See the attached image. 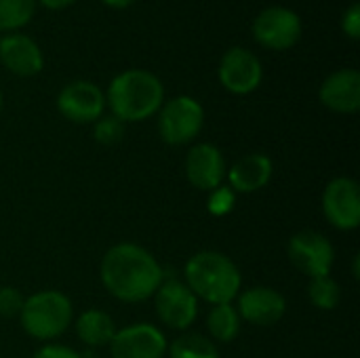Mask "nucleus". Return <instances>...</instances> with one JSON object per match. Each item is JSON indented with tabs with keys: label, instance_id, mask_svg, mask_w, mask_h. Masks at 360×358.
<instances>
[{
	"label": "nucleus",
	"instance_id": "obj_13",
	"mask_svg": "<svg viewBox=\"0 0 360 358\" xmlns=\"http://www.w3.org/2000/svg\"><path fill=\"white\" fill-rule=\"evenodd\" d=\"M226 160L217 146L196 143L190 148L186 156V177L194 188L211 192L226 181Z\"/></svg>",
	"mask_w": 360,
	"mask_h": 358
},
{
	"label": "nucleus",
	"instance_id": "obj_31",
	"mask_svg": "<svg viewBox=\"0 0 360 358\" xmlns=\"http://www.w3.org/2000/svg\"><path fill=\"white\" fill-rule=\"evenodd\" d=\"M0 110H2V93H0Z\"/></svg>",
	"mask_w": 360,
	"mask_h": 358
},
{
	"label": "nucleus",
	"instance_id": "obj_14",
	"mask_svg": "<svg viewBox=\"0 0 360 358\" xmlns=\"http://www.w3.org/2000/svg\"><path fill=\"white\" fill-rule=\"evenodd\" d=\"M236 300L240 319L257 327H272L281 323L287 312V300L272 287H251L238 293Z\"/></svg>",
	"mask_w": 360,
	"mask_h": 358
},
{
	"label": "nucleus",
	"instance_id": "obj_10",
	"mask_svg": "<svg viewBox=\"0 0 360 358\" xmlns=\"http://www.w3.org/2000/svg\"><path fill=\"white\" fill-rule=\"evenodd\" d=\"M167 348L165 333L150 323L124 327L110 342L112 358H165Z\"/></svg>",
	"mask_w": 360,
	"mask_h": 358
},
{
	"label": "nucleus",
	"instance_id": "obj_17",
	"mask_svg": "<svg viewBox=\"0 0 360 358\" xmlns=\"http://www.w3.org/2000/svg\"><path fill=\"white\" fill-rule=\"evenodd\" d=\"M0 61L6 70L17 76H34L42 70L44 57L40 46L25 34L2 36L0 40Z\"/></svg>",
	"mask_w": 360,
	"mask_h": 358
},
{
	"label": "nucleus",
	"instance_id": "obj_12",
	"mask_svg": "<svg viewBox=\"0 0 360 358\" xmlns=\"http://www.w3.org/2000/svg\"><path fill=\"white\" fill-rule=\"evenodd\" d=\"M264 70L255 53L243 46H232L219 61V82L236 95L253 93L262 82Z\"/></svg>",
	"mask_w": 360,
	"mask_h": 358
},
{
	"label": "nucleus",
	"instance_id": "obj_20",
	"mask_svg": "<svg viewBox=\"0 0 360 358\" xmlns=\"http://www.w3.org/2000/svg\"><path fill=\"white\" fill-rule=\"evenodd\" d=\"M169 358H219L215 344L198 333H186L177 338L169 348Z\"/></svg>",
	"mask_w": 360,
	"mask_h": 358
},
{
	"label": "nucleus",
	"instance_id": "obj_22",
	"mask_svg": "<svg viewBox=\"0 0 360 358\" xmlns=\"http://www.w3.org/2000/svg\"><path fill=\"white\" fill-rule=\"evenodd\" d=\"M36 0H0V30H15L30 21Z\"/></svg>",
	"mask_w": 360,
	"mask_h": 358
},
{
	"label": "nucleus",
	"instance_id": "obj_15",
	"mask_svg": "<svg viewBox=\"0 0 360 358\" xmlns=\"http://www.w3.org/2000/svg\"><path fill=\"white\" fill-rule=\"evenodd\" d=\"M319 97L323 106L340 114H354L360 108V74L359 70L344 68L333 72L321 84Z\"/></svg>",
	"mask_w": 360,
	"mask_h": 358
},
{
	"label": "nucleus",
	"instance_id": "obj_6",
	"mask_svg": "<svg viewBox=\"0 0 360 358\" xmlns=\"http://www.w3.org/2000/svg\"><path fill=\"white\" fill-rule=\"evenodd\" d=\"M158 319L175 331H186L198 317V298L181 281H162L154 293Z\"/></svg>",
	"mask_w": 360,
	"mask_h": 358
},
{
	"label": "nucleus",
	"instance_id": "obj_27",
	"mask_svg": "<svg viewBox=\"0 0 360 358\" xmlns=\"http://www.w3.org/2000/svg\"><path fill=\"white\" fill-rule=\"evenodd\" d=\"M32 358H82L76 350H72L70 346H61V344H46L40 350L34 352Z\"/></svg>",
	"mask_w": 360,
	"mask_h": 358
},
{
	"label": "nucleus",
	"instance_id": "obj_16",
	"mask_svg": "<svg viewBox=\"0 0 360 358\" xmlns=\"http://www.w3.org/2000/svg\"><path fill=\"white\" fill-rule=\"evenodd\" d=\"M274 173V162L266 154H247L238 158L226 173L228 186L236 194H253L266 188L272 179Z\"/></svg>",
	"mask_w": 360,
	"mask_h": 358
},
{
	"label": "nucleus",
	"instance_id": "obj_11",
	"mask_svg": "<svg viewBox=\"0 0 360 358\" xmlns=\"http://www.w3.org/2000/svg\"><path fill=\"white\" fill-rule=\"evenodd\" d=\"M57 108L72 122H95L97 118L103 116L105 95L97 84L89 80H74L65 84L57 95Z\"/></svg>",
	"mask_w": 360,
	"mask_h": 358
},
{
	"label": "nucleus",
	"instance_id": "obj_9",
	"mask_svg": "<svg viewBox=\"0 0 360 358\" xmlns=\"http://www.w3.org/2000/svg\"><path fill=\"white\" fill-rule=\"evenodd\" d=\"M253 36L268 49H291L302 36V21L287 6H268L253 21Z\"/></svg>",
	"mask_w": 360,
	"mask_h": 358
},
{
	"label": "nucleus",
	"instance_id": "obj_3",
	"mask_svg": "<svg viewBox=\"0 0 360 358\" xmlns=\"http://www.w3.org/2000/svg\"><path fill=\"white\" fill-rule=\"evenodd\" d=\"M165 99L160 78L148 70H124L108 87V103L122 122H137L154 116Z\"/></svg>",
	"mask_w": 360,
	"mask_h": 358
},
{
	"label": "nucleus",
	"instance_id": "obj_18",
	"mask_svg": "<svg viewBox=\"0 0 360 358\" xmlns=\"http://www.w3.org/2000/svg\"><path fill=\"white\" fill-rule=\"evenodd\" d=\"M74 327H76L78 340L91 348L110 346L112 338L116 335V325L112 317L103 310H84L76 319Z\"/></svg>",
	"mask_w": 360,
	"mask_h": 358
},
{
	"label": "nucleus",
	"instance_id": "obj_19",
	"mask_svg": "<svg viewBox=\"0 0 360 358\" xmlns=\"http://www.w3.org/2000/svg\"><path fill=\"white\" fill-rule=\"evenodd\" d=\"M240 314L232 304H219L213 306L207 314V329L213 340L230 344L238 338L240 333Z\"/></svg>",
	"mask_w": 360,
	"mask_h": 358
},
{
	"label": "nucleus",
	"instance_id": "obj_29",
	"mask_svg": "<svg viewBox=\"0 0 360 358\" xmlns=\"http://www.w3.org/2000/svg\"><path fill=\"white\" fill-rule=\"evenodd\" d=\"M105 4H110V6H129L131 2H135V0H103Z\"/></svg>",
	"mask_w": 360,
	"mask_h": 358
},
{
	"label": "nucleus",
	"instance_id": "obj_4",
	"mask_svg": "<svg viewBox=\"0 0 360 358\" xmlns=\"http://www.w3.org/2000/svg\"><path fill=\"white\" fill-rule=\"evenodd\" d=\"M23 331L34 340H55L68 331L74 319V308L68 295L61 291H38L23 302L19 312Z\"/></svg>",
	"mask_w": 360,
	"mask_h": 358
},
{
	"label": "nucleus",
	"instance_id": "obj_24",
	"mask_svg": "<svg viewBox=\"0 0 360 358\" xmlns=\"http://www.w3.org/2000/svg\"><path fill=\"white\" fill-rule=\"evenodd\" d=\"M234 205H236V192L230 186L221 184L219 188L209 192L207 209L213 217H224V215L232 213Z\"/></svg>",
	"mask_w": 360,
	"mask_h": 358
},
{
	"label": "nucleus",
	"instance_id": "obj_21",
	"mask_svg": "<svg viewBox=\"0 0 360 358\" xmlns=\"http://www.w3.org/2000/svg\"><path fill=\"white\" fill-rule=\"evenodd\" d=\"M308 298L319 310H335L342 302V289L331 276H316L310 279Z\"/></svg>",
	"mask_w": 360,
	"mask_h": 358
},
{
	"label": "nucleus",
	"instance_id": "obj_25",
	"mask_svg": "<svg viewBox=\"0 0 360 358\" xmlns=\"http://www.w3.org/2000/svg\"><path fill=\"white\" fill-rule=\"evenodd\" d=\"M23 295L15 287H0V317H17L23 308Z\"/></svg>",
	"mask_w": 360,
	"mask_h": 358
},
{
	"label": "nucleus",
	"instance_id": "obj_26",
	"mask_svg": "<svg viewBox=\"0 0 360 358\" xmlns=\"http://www.w3.org/2000/svg\"><path fill=\"white\" fill-rule=\"evenodd\" d=\"M360 4L354 2L348 6V11L344 13V19H342V25H344V32L350 36V38H359L360 36Z\"/></svg>",
	"mask_w": 360,
	"mask_h": 358
},
{
	"label": "nucleus",
	"instance_id": "obj_32",
	"mask_svg": "<svg viewBox=\"0 0 360 358\" xmlns=\"http://www.w3.org/2000/svg\"><path fill=\"white\" fill-rule=\"evenodd\" d=\"M0 40H2V36H0Z\"/></svg>",
	"mask_w": 360,
	"mask_h": 358
},
{
	"label": "nucleus",
	"instance_id": "obj_28",
	"mask_svg": "<svg viewBox=\"0 0 360 358\" xmlns=\"http://www.w3.org/2000/svg\"><path fill=\"white\" fill-rule=\"evenodd\" d=\"M42 4H46L49 8H61V6H68L72 4L74 0H40Z\"/></svg>",
	"mask_w": 360,
	"mask_h": 358
},
{
	"label": "nucleus",
	"instance_id": "obj_5",
	"mask_svg": "<svg viewBox=\"0 0 360 358\" xmlns=\"http://www.w3.org/2000/svg\"><path fill=\"white\" fill-rule=\"evenodd\" d=\"M202 122H205L202 106L188 95H179L167 101L165 106H160L158 133L169 146H186L200 133Z\"/></svg>",
	"mask_w": 360,
	"mask_h": 358
},
{
	"label": "nucleus",
	"instance_id": "obj_1",
	"mask_svg": "<svg viewBox=\"0 0 360 358\" xmlns=\"http://www.w3.org/2000/svg\"><path fill=\"white\" fill-rule=\"evenodd\" d=\"M99 279L105 291L118 302L139 304L154 298L165 281V272L148 249L135 243H118L105 251Z\"/></svg>",
	"mask_w": 360,
	"mask_h": 358
},
{
	"label": "nucleus",
	"instance_id": "obj_2",
	"mask_svg": "<svg viewBox=\"0 0 360 358\" xmlns=\"http://www.w3.org/2000/svg\"><path fill=\"white\" fill-rule=\"evenodd\" d=\"M188 289L211 306L232 304L243 287L238 266L219 251H200L184 268Z\"/></svg>",
	"mask_w": 360,
	"mask_h": 358
},
{
	"label": "nucleus",
	"instance_id": "obj_7",
	"mask_svg": "<svg viewBox=\"0 0 360 358\" xmlns=\"http://www.w3.org/2000/svg\"><path fill=\"white\" fill-rule=\"evenodd\" d=\"M287 253L291 264L306 276H329L333 262H335V249L333 245L314 230H304L291 236L287 245Z\"/></svg>",
	"mask_w": 360,
	"mask_h": 358
},
{
	"label": "nucleus",
	"instance_id": "obj_23",
	"mask_svg": "<svg viewBox=\"0 0 360 358\" xmlns=\"http://www.w3.org/2000/svg\"><path fill=\"white\" fill-rule=\"evenodd\" d=\"M95 141L101 146H116L122 137H124V122L118 120L114 114L112 116H101L95 120V129H93Z\"/></svg>",
	"mask_w": 360,
	"mask_h": 358
},
{
	"label": "nucleus",
	"instance_id": "obj_8",
	"mask_svg": "<svg viewBox=\"0 0 360 358\" xmlns=\"http://www.w3.org/2000/svg\"><path fill=\"white\" fill-rule=\"evenodd\" d=\"M323 213L327 222L344 232L360 226V190L352 177H335L323 192Z\"/></svg>",
	"mask_w": 360,
	"mask_h": 358
},
{
	"label": "nucleus",
	"instance_id": "obj_30",
	"mask_svg": "<svg viewBox=\"0 0 360 358\" xmlns=\"http://www.w3.org/2000/svg\"><path fill=\"white\" fill-rule=\"evenodd\" d=\"M359 262H360V257H359V255H356V257H354V264H352V272H354V279H356V281H359V279H360Z\"/></svg>",
	"mask_w": 360,
	"mask_h": 358
}]
</instances>
